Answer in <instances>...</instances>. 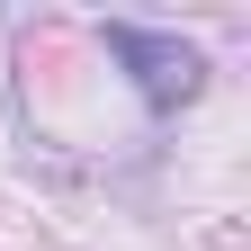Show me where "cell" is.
Here are the masks:
<instances>
[{
  "mask_svg": "<svg viewBox=\"0 0 251 251\" xmlns=\"http://www.w3.org/2000/svg\"><path fill=\"white\" fill-rule=\"evenodd\" d=\"M99 45L126 63V81H135V99H144L152 117H171V108H188V99L206 90V54L188 45V36H162V27H135V18H108Z\"/></svg>",
  "mask_w": 251,
  "mask_h": 251,
  "instance_id": "cell-1",
  "label": "cell"
}]
</instances>
